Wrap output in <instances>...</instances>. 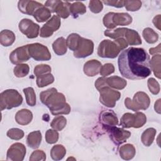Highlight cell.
Instances as JSON below:
<instances>
[{
	"label": "cell",
	"instance_id": "4fadbf2b",
	"mask_svg": "<svg viewBox=\"0 0 161 161\" xmlns=\"http://www.w3.org/2000/svg\"><path fill=\"white\" fill-rule=\"evenodd\" d=\"M26 155V147L21 143L13 144L8 150L6 160L12 161H22Z\"/></svg>",
	"mask_w": 161,
	"mask_h": 161
},
{
	"label": "cell",
	"instance_id": "d4e9b609",
	"mask_svg": "<svg viewBox=\"0 0 161 161\" xmlns=\"http://www.w3.org/2000/svg\"><path fill=\"white\" fill-rule=\"evenodd\" d=\"M33 16L35 18L36 21L42 23L49 19L51 16V12L47 7L43 5L35 11Z\"/></svg>",
	"mask_w": 161,
	"mask_h": 161
},
{
	"label": "cell",
	"instance_id": "e0dca14e",
	"mask_svg": "<svg viewBox=\"0 0 161 161\" xmlns=\"http://www.w3.org/2000/svg\"><path fill=\"white\" fill-rule=\"evenodd\" d=\"M99 119L103 126H114L118 124L116 114L111 110L102 111L100 114Z\"/></svg>",
	"mask_w": 161,
	"mask_h": 161
},
{
	"label": "cell",
	"instance_id": "b9f144b4",
	"mask_svg": "<svg viewBox=\"0 0 161 161\" xmlns=\"http://www.w3.org/2000/svg\"><path fill=\"white\" fill-rule=\"evenodd\" d=\"M148 87L150 92L154 94H158L160 92V86L158 82L154 78H150L147 81Z\"/></svg>",
	"mask_w": 161,
	"mask_h": 161
},
{
	"label": "cell",
	"instance_id": "f907efd6",
	"mask_svg": "<svg viewBox=\"0 0 161 161\" xmlns=\"http://www.w3.org/2000/svg\"><path fill=\"white\" fill-rule=\"evenodd\" d=\"M160 45H161V44L159 43L157 47L150 48L149 49V53L151 55H155V54L156 55V53H158L160 54Z\"/></svg>",
	"mask_w": 161,
	"mask_h": 161
},
{
	"label": "cell",
	"instance_id": "8d00e7d4",
	"mask_svg": "<svg viewBox=\"0 0 161 161\" xmlns=\"http://www.w3.org/2000/svg\"><path fill=\"white\" fill-rule=\"evenodd\" d=\"M30 67L28 64H20L16 65L13 70L14 74L17 77H24L29 73Z\"/></svg>",
	"mask_w": 161,
	"mask_h": 161
},
{
	"label": "cell",
	"instance_id": "ab89813d",
	"mask_svg": "<svg viewBox=\"0 0 161 161\" xmlns=\"http://www.w3.org/2000/svg\"><path fill=\"white\" fill-rule=\"evenodd\" d=\"M142 4L140 1H125L124 6L127 11H135L141 8Z\"/></svg>",
	"mask_w": 161,
	"mask_h": 161
},
{
	"label": "cell",
	"instance_id": "cb8c5ba5",
	"mask_svg": "<svg viewBox=\"0 0 161 161\" xmlns=\"http://www.w3.org/2000/svg\"><path fill=\"white\" fill-rule=\"evenodd\" d=\"M119 155L123 159L129 160L132 159L136 153L134 146L131 144H126L121 146L119 148Z\"/></svg>",
	"mask_w": 161,
	"mask_h": 161
},
{
	"label": "cell",
	"instance_id": "484cf974",
	"mask_svg": "<svg viewBox=\"0 0 161 161\" xmlns=\"http://www.w3.org/2000/svg\"><path fill=\"white\" fill-rule=\"evenodd\" d=\"M53 52L58 55H63L67 52L66 40L64 37L58 38L53 43Z\"/></svg>",
	"mask_w": 161,
	"mask_h": 161
},
{
	"label": "cell",
	"instance_id": "836d02e7",
	"mask_svg": "<svg viewBox=\"0 0 161 161\" xmlns=\"http://www.w3.org/2000/svg\"><path fill=\"white\" fill-rule=\"evenodd\" d=\"M142 35L145 41L148 43H154L158 39V34L150 28H145L143 31Z\"/></svg>",
	"mask_w": 161,
	"mask_h": 161
},
{
	"label": "cell",
	"instance_id": "5bb4252c",
	"mask_svg": "<svg viewBox=\"0 0 161 161\" xmlns=\"http://www.w3.org/2000/svg\"><path fill=\"white\" fill-rule=\"evenodd\" d=\"M30 58L28 45H23L14 49L9 55V60L11 62L16 65L28 61Z\"/></svg>",
	"mask_w": 161,
	"mask_h": 161
},
{
	"label": "cell",
	"instance_id": "d590c367",
	"mask_svg": "<svg viewBox=\"0 0 161 161\" xmlns=\"http://www.w3.org/2000/svg\"><path fill=\"white\" fill-rule=\"evenodd\" d=\"M25 95L26 103L30 106H34L36 104V95L33 87H29L23 89Z\"/></svg>",
	"mask_w": 161,
	"mask_h": 161
},
{
	"label": "cell",
	"instance_id": "83f0119b",
	"mask_svg": "<svg viewBox=\"0 0 161 161\" xmlns=\"http://www.w3.org/2000/svg\"><path fill=\"white\" fill-rule=\"evenodd\" d=\"M70 5V3L69 2H64L60 1L55 9V13H57V15L59 18H62L64 19L68 18L70 14L69 9Z\"/></svg>",
	"mask_w": 161,
	"mask_h": 161
},
{
	"label": "cell",
	"instance_id": "9a60e30c",
	"mask_svg": "<svg viewBox=\"0 0 161 161\" xmlns=\"http://www.w3.org/2000/svg\"><path fill=\"white\" fill-rule=\"evenodd\" d=\"M94 50V43L92 40L81 37L79 46L74 52V56L76 58H85L91 55Z\"/></svg>",
	"mask_w": 161,
	"mask_h": 161
},
{
	"label": "cell",
	"instance_id": "7c38bea8",
	"mask_svg": "<svg viewBox=\"0 0 161 161\" xmlns=\"http://www.w3.org/2000/svg\"><path fill=\"white\" fill-rule=\"evenodd\" d=\"M60 24V18L57 15H53L40 28V36L42 38L51 36L54 31H56L59 29Z\"/></svg>",
	"mask_w": 161,
	"mask_h": 161
},
{
	"label": "cell",
	"instance_id": "681fc988",
	"mask_svg": "<svg viewBox=\"0 0 161 161\" xmlns=\"http://www.w3.org/2000/svg\"><path fill=\"white\" fill-rule=\"evenodd\" d=\"M152 21L155 26L160 30V14H158L157 16H155Z\"/></svg>",
	"mask_w": 161,
	"mask_h": 161
},
{
	"label": "cell",
	"instance_id": "f35d334b",
	"mask_svg": "<svg viewBox=\"0 0 161 161\" xmlns=\"http://www.w3.org/2000/svg\"><path fill=\"white\" fill-rule=\"evenodd\" d=\"M6 135L8 137L12 140H19L24 136V132L19 128H11L7 131Z\"/></svg>",
	"mask_w": 161,
	"mask_h": 161
},
{
	"label": "cell",
	"instance_id": "7dc6e473",
	"mask_svg": "<svg viewBox=\"0 0 161 161\" xmlns=\"http://www.w3.org/2000/svg\"><path fill=\"white\" fill-rule=\"evenodd\" d=\"M106 86H108L106 83V77H99L95 82V87L98 91Z\"/></svg>",
	"mask_w": 161,
	"mask_h": 161
},
{
	"label": "cell",
	"instance_id": "d6a6232c",
	"mask_svg": "<svg viewBox=\"0 0 161 161\" xmlns=\"http://www.w3.org/2000/svg\"><path fill=\"white\" fill-rule=\"evenodd\" d=\"M160 54L153 55L150 60L152 71L153 70L155 76L158 79H160Z\"/></svg>",
	"mask_w": 161,
	"mask_h": 161
},
{
	"label": "cell",
	"instance_id": "6da1fadb",
	"mask_svg": "<svg viewBox=\"0 0 161 161\" xmlns=\"http://www.w3.org/2000/svg\"><path fill=\"white\" fill-rule=\"evenodd\" d=\"M118 64L121 75L128 79H143L152 73L150 56L142 48L123 50L118 57Z\"/></svg>",
	"mask_w": 161,
	"mask_h": 161
},
{
	"label": "cell",
	"instance_id": "30bf717a",
	"mask_svg": "<svg viewBox=\"0 0 161 161\" xmlns=\"http://www.w3.org/2000/svg\"><path fill=\"white\" fill-rule=\"evenodd\" d=\"M18 27L19 31L28 38H36L39 35V25L30 19L24 18L21 19L19 23Z\"/></svg>",
	"mask_w": 161,
	"mask_h": 161
},
{
	"label": "cell",
	"instance_id": "74e56055",
	"mask_svg": "<svg viewBox=\"0 0 161 161\" xmlns=\"http://www.w3.org/2000/svg\"><path fill=\"white\" fill-rule=\"evenodd\" d=\"M58 133L55 130L49 129L46 131L45 140L49 144H53L58 140Z\"/></svg>",
	"mask_w": 161,
	"mask_h": 161
},
{
	"label": "cell",
	"instance_id": "ffe728a7",
	"mask_svg": "<svg viewBox=\"0 0 161 161\" xmlns=\"http://www.w3.org/2000/svg\"><path fill=\"white\" fill-rule=\"evenodd\" d=\"M123 38L125 39L128 44L130 45H141L142 43L141 38L137 31L126 28L124 33Z\"/></svg>",
	"mask_w": 161,
	"mask_h": 161
},
{
	"label": "cell",
	"instance_id": "7a4b0ae2",
	"mask_svg": "<svg viewBox=\"0 0 161 161\" xmlns=\"http://www.w3.org/2000/svg\"><path fill=\"white\" fill-rule=\"evenodd\" d=\"M40 99L42 103L49 108L53 115L68 114L70 112V107L66 103L64 95L58 92L54 87L42 92L40 94Z\"/></svg>",
	"mask_w": 161,
	"mask_h": 161
},
{
	"label": "cell",
	"instance_id": "7402d4cb",
	"mask_svg": "<svg viewBox=\"0 0 161 161\" xmlns=\"http://www.w3.org/2000/svg\"><path fill=\"white\" fill-rule=\"evenodd\" d=\"M106 83L109 87L118 90L124 89L127 84L126 80L116 75L106 78Z\"/></svg>",
	"mask_w": 161,
	"mask_h": 161
},
{
	"label": "cell",
	"instance_id": "5b68a950",
	"mask_svg": "<svg viewBox=\"0 0 161 161\" xmlns=\"http://www.w3.org/2000/svg\"><path fill=\"white\" fill-rule=\"evenodd\" d=\"M150 103V100L148 96L144 92L139 91L135 94L133 99L130 97H126L125 100V106L135 112L140 109H147Z\"/></svg>",
	"mask_w": 161,
	"mask_h": 161
},
{
	"label": "cell",
	"instance_id": "8992f818",
	"mask_svg": "<svg viewBox=\"0 0 161 161\" xmlns=\"http://www.w3.org/2000/svg\"><path fill=\"white\" fill-rule=\"evenodd\" d=\"M147 122L145 114L142 112L136 111L135 114L130 113H125L120 119V125L123 128L131 127L138 128L143 126Z\"/></svg>",
	"mask_w": 161,
	"mask_h": 161
},
{
	"label": "cell",
	"instance_id": "3957f363",
	"mask_svg": "<svg viewBox=\"0 0 161 161\" xmlns=\"http://www.w3.org/2000/svg\"><path fill=\"white\" fill-rule=\"evenodd\" d=\"M22 102L23 97L16 89H6L0 94L1 111L18 107Z\"/></svg>",
	"mask_w": 161,
	"mask_h": 161
},
{
	"label": "cell",
	"instance_id": "f546056e",
	"mask_svg": "<svg viewBox=\"0 0 161 161\" xmlns=\"http://www.w3.org/2000/svg\"><path fill=\"white\" fill-rule=\"evenodd\" d=\"M81 36L77 33H71L70 34L67 40L66 43L68 48L72 51H76L79 46L80 42Z\"/></svg>",
	"mask_w": 161,
	"mask_h": 161
},
{
	"label": "cell",
	"instance_id": "ba28073f",
	"mask_svg": "<svg viewBox=\"0 0 161 161\" xmlns=\"http://www.w3.org/2000/svg\"><path fill=\"white\" fill-rule=\"evenodd\" d=\"M99 92L100 93V103L108 108L114 107L116 102L121 97V93L119 91L113 90L109 86L101 88Z\"/></svg>",
	"mask_w": 161,
	"mask_h": 161
},
{
	"label": "cell",
	"instance_id": "7bdbcfd3",
	"mask_svg": "<svg viewBox=\"0 0 161 161\" xmlns=\"http://www.w3.org/2000/svg\"><path fill=\"white\" fill-rule=\"evenodd\" d=\"M89 8L94 13H99L103 9V2L98 0H92L90 1L89 3Z\"/></svg>",
	"mask_w": 161,
	"mask_h": 161
},
{
	"label": "cell",
	"instance_id": "2e32d148",
	"mask_svg": "<svg viewBox=\"0 0 161 161\" xmlns=\"http://www.w3.org/2000/svg\"><path fill=\"white\" fill-rule=\"evenodd\" d=\"M42 6L43 5L42 3L35 1L22 0L19 1L18 3V9L21 13L31 16H33L35 11Z\"/></svg>",
	"mask_w": 161,
	"mask_h": 161
},
{
	"label": "cell",
	"instance_id": "44dd1931",
	"mask_svg": "<svg viewBox=\"0 0 161 161\" xmlns=\"http://www.w3.org/2000/svg\"><path fill=\"white\" fill-rule=\"evenodd\" d=\"M42 141V133L40 131H34L30 133L26 138V143L31 148L35 149L39 147Z\"/></svg>",
	"mask_w": 161,
	"mask_h": 161
},
{
	"label": "cell",
	"instance_id": "bcb514c9",
	"mask_svg": "<svg viewBox=\"0 0 161 161\" xmlns=\"http://www.w3.org/2000/svg\"><path fill=\"white\" fill-rule=\"evenodd\" d=\"M60 1L55 0V1H47L45 3V6L47 7L52 13H55V9L59 4Z\"/></svg>",
	"mask_w": 161,
	"mask_h": 161
},
{
	"label": "cell",
	"instance_id": "1f68e13d",
	"mask_svg": "<svg viewBox=\"0 0 161 161\" xmlns=\"http://www.w3.org/2000/svg\"><path fill=\"white\" fill-rule=\"evenodd\" d=\"M36 85L38 87H43L54 82V77L51 73H47L36 77Z\"/></svg>",
	"mask_w": 161,
	"mask_h": 161
},
{
	"label": "cell",
	"instance_id": "ac0fdd59",
	"mask_svg": "<svg viewBox=\"0 0 161 161\" xmlns=\"http://www.w3.org/2000/svg\"><path fill=\"white\" fill-rule=\"evenodd\" d=\"M102 67L101 63L97 60H91L84 64L83 70L84 74L89 77H94L100 72Z\"/></svg>",
	"mask_w": 161,
	"mask_h": 161
},
{
	"label": "cell",
	"instance_id": "d6986e66",
	"mask_svg": "<svg viewBox=\"0 0 161 161\" xmlns=\"http://www.w3.org/2000/svg\"><path fill=\"white\" fill-rule=\"evenodd\" d=\"M33 119L32 113L27 109H22L18 111L15 115L16 121L21 125H28Z\"/></svg>",
	"mask_w": 161,
	"mask_h": 161
},
{
	"label": "cell",
	"instance_id": "f1b7e54d",
	"mask_svg": "<svg viewBox=\"0 0 161 161\" xmlns=\"http://www.w3.org/2000/svg\"><path fill=\"white\" fill-rule=\"evenodd\" d=\"M69 9L70 14L73 16L74 18H77L79 15L86 13V7L82 3L79 1L70 4Z\"/></svg>",
	"mask_w": 161,
	"mask_h": 161
},
{
	"label": "cell",
	"instance_id": "816d5d0a",
	"mask_svg": "<svg viewBox=\"0 0 161 161\" xmlns=\"http://www.w3.org/2000/svg\"><path fill=\"white\" fill-rule=\"evenodd\" d=\"M160 99H158L157 100V101L155 102V106H154L155 111L157 113H158V114L160 113Z\"/></svg>",
	"mask_w": 161,
	"mask_h": 161
},
{
	"label": "cell",
	"instance_id": "8fae6325",
	"mask_svg": "<svg viewBox=\"0 0 161 161\" xmlns=\"http://www.w3.org/2000/svg\"><path fill=\"white\" fill-rule=\"evenodd\" d=\"M103 127L108 132L111 140L118 145L125 142L126 140L131 136V133L129 131L121 128H118L116 126H105Z\"/></svg>",
	"mask_w": 161,
	"mask_h": 161
},
{
	"label": "cell",
	"instance_id": "4316f807",
	"mask_svg": "<svg viewBox=\"0 0 161 161\" xmlns=\"http://www.w3.org/2000/svg\"><path fill=\"white\" fill-rule=\"evenodd\" d=\"M157 131L153 128H149L145 130L141 136V140L143 144L146 147L150 146L155 138Z\"/></svg>",
	"mask_w": 161,
	"mask_h": 161
},
{
	"label": "cell",
	"instance_id": "c3c4849f",
	"mask_svg": "<svg viewBox=\"0 0 161 161\" xmlns=\"http://www.w3.org/2000/svg\"><path fill=\"white\" fill-rule=\"evenodd\" d=\"M102 2L108 6H111L116 8H122L124 6L125 1H103Z\"/></svg>",
	"mask_w": 161,
	"mask_h": 161
},
{
	"label": "cell",
	"instance_id": "4dcf8cb0",
	"mask_svg": "<svg viewBox=\"0 0 161 161\" xmlns=\"http://www.w3.org/2000/svg\"><path fill=\"white\" fill-rule=\"evenodd\" d=\"M66 153L65 147L62 145H54L50 150V156L54 160H62Z\"/></svg>",
	"mask_w": 161,
	"mask_h": 161
},
{
	"label": "cell",
	"instance_id": "277c9868",
	"mask_svg": "<svg viewBox=\"0 0 161 161\" xmlns=\"http://www.w3.org/2000/svg\"><path fill=\"white\" fill-rule=\"evenodd\" d=\"M103 21L105 27L112 30L118 25L125 26L131 24L132 18L129 14L126 13L110 12L105 14Z\"/></svg>",
	"mask_w": 161,
	"mask_h": 161
},
{
	"label": "cell",
	"instance_id": "52a82bcc",
	"mask_svg": "<svg viewBox=\"0 0 161 161\" xmlns=\"http://www.w3.org/2000/svg\"><path fill=\"white\" fill-rule=\"evenodd\" d=\"M121 50L114 41L104 40L99 45L97 55L100 57L114 58L116 57Z\"/></svg>",
	"mask_w": 161,
	"mask_h": 161
},
{
	"label": "cell",
	"instance_id": "603a6c76",
	"mask_svg": "<svg viewBox=\"0 0 161 161\" xmlns=\"http://www.w3.org/2000/svg\"><path fill=\"white\" fill-rule=\"evenodd\" d=\"M15 35L9 30H3L0 33V43L4 47L11 45L15 41Z\"/></svg>",
	"mask_w": 161,
	"mask_h": 161
},
{
	"label": "cell",
	"instance_id": "f6af8a7d",
	"mask_svg": "<svg viewBox=\"0 0 161 161\" xmlns=\"http://www.w3.org/2000/svg\"><path fill=\"white\" fill-rule=\"evenodd\" d=\"M46 159V155L43 150H35L32 152L30 155L29 160L30 161H35V160H45Z\"/></svg>",
	"mask_w": 161,
	"mask_h": 161
},
{
	"label": "cell",
	"instance_id": "ee69618b",
	"mask_svg": "<svg viewBox=\"0 0 161 161\" xmlns=\"http://www.w3.org/2000/svg\"><path fill=\"white\" fill-rule=\"evenodd\" d=\"M114 72V67L111 63H107L102 65L100 70V74L103 77L108 76Z\"/></svg>",
	"mask_w": 161,
	"mask_h": 161
},
{
	"label": "cell",
	"instance_id": "9c48e42d",
	"mask_svg": "<svg viewBox=\"0 0 161 161\" xmlns=\"http://www.w3.org/2000/svg\"><path fill=\"white\" fill-rule=\"evenodd\" d=\"M28 52L30 57L36 61H48L51 58L48 48L39 43L28 44Z\"/></svg>",
	"mask_w": 161,
	"mask_h": 161
},
{
	"label": "cell",
	"instance_id": "60d3db41",
	"mask_svg": "<svg viewBox=\"0 0 161 161\" xmlns=\"http://www.w3.org/2000/svg\"><path fill=\"white\" fill-rule=\"evenodd\" d=\"M51 67L47 64H40L34 68V74L37 77L47 73H51Z\"/></svg>",
	"mask_w": 161,
	"mask_h": 161
},
{
	"label": "cell",
	"instance_id": "e575fe53",
	"mask_svg": "<svg viewBox=\"0 0 161 161\" xmlns=\"http://www.w3.org/2000/svg\"><path fill=\"white\" fill-rule=\"evenodd\" d=\"M67 124V119L63 116L57 115L55 116L50 123L51 127L57 131L62 130Z\"/></svg>",
	"mask_w": 161,
	"mask_h": 161
}]
</instances>
